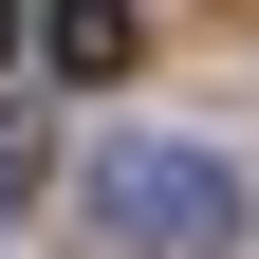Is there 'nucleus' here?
<instances>
[{"label": "nucleus", "mask_w": 259, "mask_h": 259, "mask_svg": "<svg viewBox=\"0 0 259 259\" xmlns=\"http://www.w3.org/2000/svg\"><path fill=\"white\" fill-rule=\"evenodd\" d=\"M74 222H93V259H222L241 241V167L185 148V130H111L74 167Z\"/></svg>", "instance_id": "obj_1"}, {"label": "nucleus", "mask_w": 259, "mask_h": 259, "mask_svg": "<svg viewBox=\"0 0 259 259\" xmlns=\"http://www.w3.org/2000/svg\"><path fill=\"white\" fill-rule=\"evenodd\" d=\"M56 74H130V0H56Z\"/></svg>", "instance_id": "obj_2"}, {"label": "nucleus", "mask_w": 259, "mask_h": 259, "mask_svg": "<svg viewBox=\"0 0 259 259\" xmlns=\"http://www.w3.org/2000/svg\"><path fill=\"white\" fill-rule=\"evenodd\" d=\"M37 167H56V130H37V111H0V222L37 204Z\"/></svg>", "instance_id": "obj_3"}, {"label": "nucleus", "mask_w": 259, "mask_h": 259, "mask_svg": "<svg viewBox=\"0 0 259 259\" xmlns=\"http://www.w3.org/2000/svg\"><path fill=\"white\" fill-rule=\"evenodd\" d=\"M0 56H19V0H0Z\"/></svg>", "instance_id": "obj_4"}]
</instances>
